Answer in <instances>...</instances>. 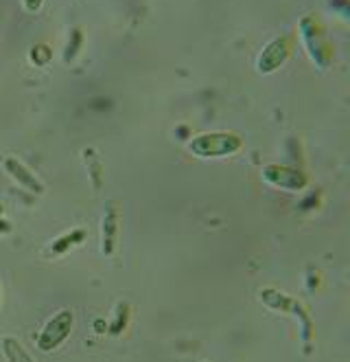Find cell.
<instances>
[{"label":"cell","instance_id":"6da1fadb","mask_svg":"<svg viewBox=\"0 0 350 362\" xmlns=\"http://www.w3.org/2000/svg\"><path fill=\"white\" fill-rule=\"evenodd\" d=\"M241 147H243V141H241L239 134L234 132H206L195 136L188 143V150L193 156L197 158H224V156H232L236 154Z\"/></svg>","mask_w":350,"mask_h":362},{"label":"cell","instance_id":"7a4b0ae2","mask_svg":"<svg viewBox=\"0 0 350 362\" xmlns=\"http://www.w3.org/2000/svg\"><path fill=\"white\" fill-rule=\"evenodd\" d=\"M75 327V314L73 310H59L55 312L47 323H44L40 336H37V349L44 354H51L55 349H59L68 336L73 334Z\"/></svg>","mask_w":350,"mask_h":362},{"label":"cell","instance_id":"3957f363","mask_svg":"<svg viewBox=\"0 0 350 362\" xmlns=\"http://www.w3.org/2000/svg\"><path fill=\"white\" fill-rule=\"evenodd\" d=\"M300 33H302V42H304L306 51H309L311 59L318 64V66L320 69L331 66L333 49H331V45H328L322 25L318 23L313 16H304L300 20Z\"/></svg>","mask_w":350,"mask_h":362},{"label":"cell","instance_id":"277c9868","mask_svg":"<svg viewBox=\"0 0 350 362\" xmlns=\"http://www.w3.org/2000/svg\"><path fill=\"white\" fill-rule=\"evenodd\" d=\"M289 53H291V40L287 35L272 40L270 45L262 49V53L258 55V71L262 75L278 71L282 64L287 62Z\"/></svg>","mask_w":350,"mask_h":362},{"label":"cell","instance_id":"5b68a950","mask_svg":"<svg viewBox=\"0 0 350 362\" xmlns=\"http://www.w3.org/2000/svg\"><path fill=\"white\" fill-rule=\"evenodd\" d=\"M5 172L22 187L31 191V194H44V185L40 182V178L31 172L27 165H22L18 158H5Z\"/></svg>","mask_w":350,"mask_h":362},{"label":"cell","instance_id":"8992f818","mask_svg":"<svg viewBox=\"0 0 350 362\" xmlns=\"http://www.w3.org/2000/svg\"><path fill=\"white\" fill-rule=\"evenodd\" d=\"M0 345H3V354L7 362H33L31 354L25 349V345H22L16 336H3Z\"/></svg>","mask_w":350,"mask_h":362},{"label":"cell","instance_id":"52a82bcc","mask_svg":"<svg viewBox=\"0 0 350 362\" xmlns=\"http://www.w3.org/2000/svg\"><path fill=\"white\" fill-rule=\"evenodd\" d=\"M85 238H88V230H85V228H75V230L68 233V235H61L59 240H55V244L51 246V250H53L55 255H61V252L68 250L71 246L83 244Z\"/></svg>","mask_w":350,"mask_h":362},{"label":"cell","instance_id":"ba28073f","mask_svg":"<svg viewBox=\"0 0 350 362\" xmlns=\"http://www.w3.org/2000/svg\"><path fill=\"white\" fill-rule=\"evenodd\" d=\"M103 235H105V252H107V255H112L114 242H116V213H114L112 206L107 209L105 226H103Z\"/></svg>","mask_w":350,"mask_h":362},{"label":"cell","instance_id":"9c48e42d","mask_svg":"<svg viewBox=\"0 0 350 362\" xmlns=\"http://www.w3.org/2000/svg\"><path fill=\"white\" fill-rule=\"evenodd\" d=\"M83 42V33L81 31H73V42H71V49H68V53H66V59H73L75 57V53L79 51V45Z\"/></svg>","mask_w":350,"mask_h":362},{"label":"cell","instance_id":"30bf717a","mask_svg":"<svg viewBox=\"0 0 350 362\" xmlns=\"http://www.w3.org/2000/svg\"><path fill=\"white\" fill-rule=\"evenodd\" d=\"M22 5H25L27 11L37 13V11L42 9V5H44V0H22Z\"/></svg>","mask_w":350,"mask_h":362},{"label":"cell","instance_id":"8fae6325","mask_svg":"<svg viewBox=\"0 0 350 362\" xmlns=\"http://www.w3.org/2000/svg\"><path fill=\"white\" fill-rule=\"evenodd\" d=\"M7 230H11V226L5 220H0V233H7Z\"/></svg>","mask_w":350,"mask_h":362}]
</instances>
